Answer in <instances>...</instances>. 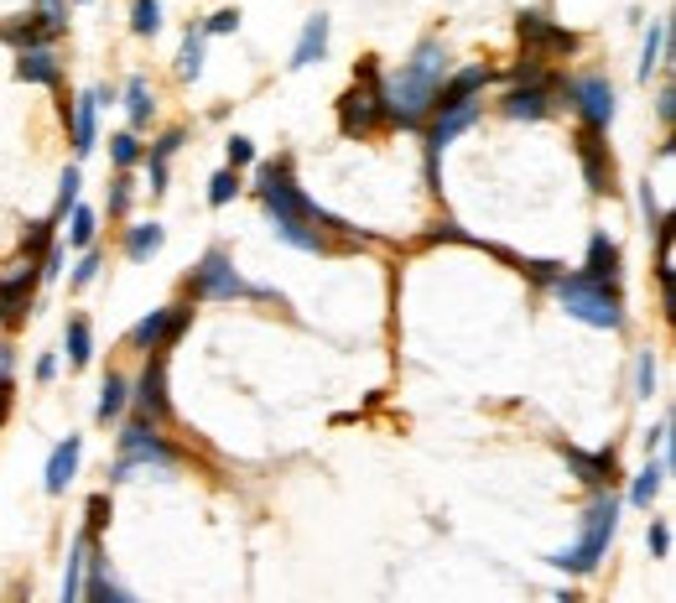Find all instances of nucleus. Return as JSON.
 <instances>
[{
    "mask_svg": "<svg viewBox=\"0 0 676 603\" xmlns=\"http://www.w3.org/2000/svg\"><path fill=\"white\" fill-rule=\"evenodd\" d=\"M256 193H260V209H266V219H271L276 239H286L292 250H307V256H323V250H333V245H328V234L318 230V224L349 234V239L359 234V230H349L344 219H333L328 209H318V204L307 198L303 187H297V177H292V162H286V157L260 167V172H256Z\"/></svg>",
    "mask_w": 676,
    "mask_h": 603,
    "instance_id": "obj_1",
    "label": "nucleus"
},
{
    "mask_svg": "<svg viewBox=\"0 0 676 603\" xmlns=\"http://www.w3.org/2000/svg\"><path fill=\"white\" fill-rule=\"evenodd\" d=\"M447 84V47L427 42L411 52V63H401L396 78H380V94H385V125H401V131H417L421 120L432 115V99Z\"/></svg>",
    "mask_w": 676,
    "mask_h": 603,
    "instance_id": "obj_2",
    "label": "nucleus"
},
{
    "mask_svg": "<svg viewBox=\"0 0 676 603\" xmlns=\"http://www.w3.org/2000/svg\"><path fill=\"white\" fill-rule=\"evenodd\" d=\"M614 536H619V494H614V484H609V489H593L578 541H573L567 552H552L546 562L562 567V573H573V578H588V573L609 557V541H614Z\"/></svg>",
    "mask_w": 676,
    "mask_h": 603,
    "instance_id": "obj_3",
    "label": "nucleus"
},
{
    "mask_svg": "<svg viewBox=\"0 0 676 603\" xmlns=\"http://www.w3.org/2000/svg\"><path fill=\"white\" fill-rule=\"evenodd\" d=\"M552 292H557L562 312L578 318V323L609 328V333L625 328V292H619V281H593L583 271H567V276L552 281Z\"/></svg>",
    "mask_w": 676,
    "mask_h": 603,
    "instance_id": "obj_4",
    "label": "nucleus"
},
{
    "mask_svg": "<svg viewBox=\"0 0 676 603\" xmlns=\"http://www.w3.org/2000/svg\"><path fill=\"white\" fill-rule=\"evenodd\" d=\"M115 447H120V458H115V468H110V484H125L136 468H177L172 442L157 438V421H146V417L125 421V427H120V438H115Z\"/></svg>",
    "mask_w": 676,
    "mask_h": 603,
    "instance_id": "obj_5",
    "label": "nucleus"
},
{
    "mask_svg": "<svg viewBox=\"0 0 676 603\" xmlns=\"http://www.w3.org/2000/svg\"><path fill=\"white\" fill-rule=\"evenodd\" d=\"M380 125H385L380 69H374V58H365L359 73H354V89L339 99V131H344V136H374Z\"/></svg>",
    "mask_w": 676,
    "mask_h": 603,
    "instance_id": "obj_6",
    "label": "nucleus"
},
{
    "mask_svg": "<svg viewBox=\"0 0 676 603\" xmlns=\"http://www.w3.org/2000/svg\"><path fill=\"white\" fill-rule=\"evenodd\" d=\"M187 292H193L198 302H234V297L271 302V297H276L271 286H250V281L234 271V260L224 256V250H209V256H204V266L187 276Z\"/></svg>",
    "mask_w": 676,
    "mask_h": 603,
    "instance_id": "obj_7",
    "label": "nucleus"
},
{
    "mask_svg": "<svg viewBox=\"0 0 676 603\" xmlns=\"http://www.w3.org/2000/svg\"><path fill=\"white\" fill-rule=\"evenodd\" d=\"M567 104L583 115V131H599V136L614 125V110H619L614 84H609L604 73H583V78H573V84H567Z\"/></svg>",
    "mask_w": 676,
    "mask_h": 603,
    "instance_id": "obj_8",
    "label": "nucleus"
},
{
    "mask_svg": "<svg viewBox=\"0 0 676 603\" xmlns=\"http://www.w3.org/2000/svg\"><path fill=\"white\" fill-rule=\"evenodd\" d=\"M187 323H193V307H157V312H146L136 328H131V348H140V354H167V348L177 344L187 333Z\"/></svg>",
    "mask_w": 676,
    "mask_h": 603,
    "instance_id": "obj_9",
    "label": "nucleus"
},
{
    "mask_svg": "<svg viewBox=\"0 0 676 603\" xmlns=\"http://www.w3.org/2000/svg\"><path fill=\"white\" fill-rule=\"evenodd\" d=\"M515 32H520V42L537 47V58H546V52H578V32H567V26H557L546 11H520L515 16Z\"/></svg>",
    "mask_w": 676,
    "mask_h": 603,
    "instance_id": "obj_10",
    "label": "nucleus"
},
{
    "mask_svg": "<svg viewBox=\"0 0 676 603\" xmlns=\"http://www.w3.org/2000/svg\"><path fill=\"white\" fill-rule=\"evenodd\" d=\"M479 120V104H458V110H447V115H432L427 125V183L438 187V162H443V146L464 136L468 125Z\"/></svg>",
    "mask_w": 676,
    "mask_h": 603,
    "instance_id": "obj_11",
    "label": "nucleus"
},
{
    "mask_svg": "<svg viewBox=\"0 0 676 603\" xmlns=\"http://www.w3.org/2000/svg\"><path fill=\"white\" fill-rule=\"evenodd\" d=\"M131 401L140 406V417L146 421L172 417V395H167V354H146V374H140V385H136Z\"/></svg>",
    "mask_w": 676,
    "mask_h": 603,
    "instance_id": "obj_12",
    "label": "nucleus"
},
{
    "mask_svg": "<svg viewBox=\"0 0 676 603\" xmlns=\"http://www.w3.org/2000/svg\"><path fill=\"white\" fill-rule=\"evenodd\" d=\"M37 281H42V276H37V260H22L11 276H0V323H22Z\"/></svg>",
    "mask_w": 676,
    "mask_h": 603,
    "instance_id": "obj_13",
    "label": "nucleus"
},
{
    "mask_svg": "<svg viewBox=\"0 0 676 603\" xmlns=\"http://www.w3.org/2000/svg\"><path fill=\"white\" fill-rule=\"evenodd\" d=\"M562 458L573 464V473H578L588 489H609L614 484V473H619V453H614V447L583 453V447H567V442H562Z\"/></svg>",
    "mask_w": 676,
    "mask_h": 603,
    "instance_id": "obj_14",
    "label": "nucleus"
},
{
    "mask_svg": "<svg viewBox=\"0 0 676 603\" xmlns=\"http://www.w3.org/2000/svg\"><path fill=\"white\" fill-rule=\"evenodd\" d=\"M578 157H583V177H588V193H614V162H609V146L599 131H583L578 136Z\"/></svg>",
    "mask_w": 676,
    "mask_h": 603,
    "instance_id": "obj_15",
    "label": "nucleus"
},
{
    "mask_svg": "<svg viewBox=\"0 0 676 603\" xmlns=\"http://www.w3.org/2000/svg\"><path fill=\"white\" fill-rule=\"evenodd\" d=\"M490 84V69L484 63H474V69L464 73H447V84L438 89V99H432V115H447V110H458V104H474V94Z\"/></svg>",
    "mask_w": 676,
    "mask_h": 603,
    "instance_id": "obj_16",
    "label": "nucleus"
},
{
    "mask_svg": "<svg viewBox=\"0 0 676 603\" xmlns=\"http://www.w3.org/2000/svg\"><path fill=\"white\" fill-rule=\"evenodd\" d=\"M552 89H557L552 78L546 84H520V89H511L500 99V110L511 120H546L552 115Z\"/></svg>",
    "mask_w": 676,
    "mask_h": 603,
    "instance_id": "obj_17",
    "label": "nucleus"
},
{
    "mask_svg": "<svg viewBox=\"0 0 676 603\" xmlns=\"http://www.w3.org/2000/svg\"><path fill=\"white\" fill-rule=\"evenodd\" d=\"M16 78L42 84V89H63V63L52 47H26V52H16Z\"/></svg>",
    "mask_w": 676,
    "mask_h": 603,
    "instance_id": "obj_18",
    "label": "nucleus"
},
{
    "mask_svg": "<svg viewBox=\"0 0 676 603\" xmlns=\"http://www.w3.org/2000/svg\"><path fill=\"white\" fill-rule=\"evenodd\" d=\"M99 104H105V94H99V89H84V94H78V104H69L73 151H78V157H89L94 140H99Z\"/></svg>",
    "mask_w": 676,
    "mask_h": 603,
    "instance_id": "obj_19",
    "label": "nucleus"
},
{
    "mask_svg": "<svg viewBox=\"0 0 676 603\" xmlns=\"http://www.w3.org/2000/svg\"><path fill=\"white\" fill-rule=\"evenodd\" d=\"M78 458H84V438H63L47 458V494H63L69 479L78 473Z\"/></svg>",
    "mask_w": 676,
    "mask_h": 603,
    "instance_id": "obj_20",
    "label": "nucleus"
},
{
    "mask_svg": "<svg viewBox=\"0 0 676 603\" xmlns=\"http://www.w3.org/2000/svg\"><path fill=\"white\" fill-rule=\"evenodd\" d=\"M583 276L593 281H619V245L609 239L604 230L588 234V260H583Z\"/></svg>",
    "mask_w": 676,
    "mask_h": 603,
    "instance_id": "obj_21",
    "label": "nucleus"
},
{
    "mask_svg": "<svg viewBox=\"0 0 676 603\" xmlns=\"http://www.w3.org/2000/svg\"><path fill=\"white\" fill-rule=\"evenodd\" d=\"M323 52H328V16H312V22L303 26L297 47H292V69H312V63H323Z\"/></svg>",
    "mask_w": 676,
    "mask_h": 603,
    "instance_id": "obj_22",
    "label": "nucleus"
},
{
    "mask_svg": "<svg viewBox=\"0 0 676 603\" xmlns=\"http://www.w3.org/2000/svg\"><path fill=\"white\" fill-rule=\"evenodd\" d=\"M125 406H131V380L110 370V374H105V385H99V406H94V417L110 427V421L125 417Z\"/></svg>",
    "mask_w": 676,
    "mask_h": 603,
    "instance_id": "obj_23",
    "label": "nucleus"
},
{
    "mask_svg": "<svg viewBox=\"0 0 676 603\" xmlns=\"http://www.w3.org/2000/svg\"><path fill=\"white\" fill-rule=\"evenodd\" d=\"M183 151V131H167L157 146H151V157H146V172H151V193H167V167L172 157Z\"/></svg>",
    "mask_w": 676,
    "mask_h": 603,
    "instance_id": "obj_24",
    "label": "nucleus"
},
{
    "mask_svg": "<svg viewBox=\"0 0 676 603\" xmlns=\"http://www.w3.org/2000/svg\"><path fill=\"white\" fill-rule=\"evenodd\" d=\"M162 245H167V230H162V224H157V219H151V224H136V230L125 234V260H136V266H146V260L157 256Z\"/></svg>",
    "mask_w": 676,
    "mask_h": 603,
    "instance_id": "obj_25",
    "label": "nucleus"
},
{
    "mask_svg": "<svg viewBox=\"0 0 676 603\" xmlns=\"http://www.w3.org/2000/svg\"><path fill=\"white\" fill-rule=\"evenodd\" d=\"M89 531H78L69 552V573H63V603H84V562H89Z\"/></svg>",
    "mask_w": 676,
    "mask_h": 603,
    "instance_id": "obj_26",
    "label": "nucleus"
},
{
    "mask_svg": "<svg viewBox=\"0 0 676 603\" xmlns=\"http://www.w3.org/2000/svg\"><path fill=\"white\" fill-rule=\"evenodd\" d=\"M666 37H672V22H651L646 32V52H640V78L651 84L655 69H666Z\"/></svg>",
    "mask_w": 676,
    "mask_h": 603,
    "instance_id": "obj_27",
    "label": "nucleus"
},
{
    "mask_svg": "<svg viewBox=\"0 0 676 603\" xmlns=\"http://www.w3.org/2000/svg\"><path fill=\"white\" fill-rule=\"evenodd\" d=\"M666 473H672V468L661 464V458L640 468V473H635V484H630V505H640V510H651V500H655V494H661V484H666Z\"/></svg>",
    "mask_w": 676,
    "mask_h": 603,
    "instance_id": "obj_28",
    "label": "nucleus"
},
{
    "mask_svg": "<svg viewBox=\"0 0 676 603\" xmlns=\"http://www.w3.org/2000/svg\"><path fill=\"white\" fill-rule=\"evenodd\" d=\"M204 47H209L204 26H193V32L183 37V52H177V73H183L187 84H198V78H204Z\"/></svg>",
    "mask_w": 676,
    "mask_h": 603,
    "instance_id": "obj_29",
    "label": "nucleus"
},
{
    "mask_svg": "<svg viewBox=\"0 0 676 603\" xmlns=\"http://www.w3.org/2000/svg\"><path fill=\"white\" fill-rule=\"evenodd\" d=\"M125 110H131V131H146V125H151L157 99H151V89H146V78H131V84H125Z\"/></svg>",
    "mask_w": 676,
    "mask_h": 603,
    "instance_id": "obj_30",
    "label": "nucleus"
},
{
    "mask_svg": "<svg viewBox=\"0 0 676 603\" xmlns=\"http://www.w3.org/2000/svg\"><path fill=\"white\" fill-rule=\"evenodd\" d=\"M89 359H94L89 318H69V370H89Z\"/></svg>",
    "mask_w": 676,
    "mask_h": 603,
    "instance_id": "obj_31",
    "label": "nucleus"
},
{
    "mask_svg": "<svg viewBox=\"0 0 676 603\" xmlns=\"http://www.w3.org/2000/svg\"><path fill=\"white\" fill-rule=\"evenodd\" d=\"M94 234H99V213L78 204L73 219H69V245H73V250H94Z\"/></svg>",
    "mask_w": 676,
    "mask_h": 603,
    "instance_id": "obj_32",
    "label": "nucleus"
},
{
    "mask_svg": "<svg viewBox=\"0 0 676 603\" xmlns=\"http://www.w3.org/2000/svg\"><path fill=\"white\" fill-rule=\"evenodd\" d=\"M52 230H58V219H37V224H26V234H22V256H26V260L47 256V250H52Z\"/></svg>",
    "mask_w": 676,
    "mask_h": 603,
    "instance_id": "obj_33",
    "label": "nucleus"
},
{
    "mask_svg": "<svg viewBox=\"0 0 676 603\" xmlns=\"http://www.w3.org/2000/svg\"><path fill=\"white\" fill-rule=\"evenodd\" d=\"M37 26L47 37H63L69 32V0H37Z\"/></svg>",
    "mask_w": 676,
    "mask_h": 603,
    "instance_id": "obj_34",
    "label": "nucleus"
},
{
    "mask_svg": "<svg viewBox=\"0 0 676 603\" xmlns=\"http://www.w3.org/2000/svg\"><path fill=\"white\" fill-rule=\"evenodd\" d=\"M131 32H136V37H157V32H162V5H157V0H136V5H131Z\"/></svg>",
    "mask_w": 676,
    "mask_h": 603,
    "instance_id": "obj_35",
    "label": "nucleus"
},
{
    "mask_svg": "<svg viewBox=\"0 0 676 603\" xmlns=\"http://www.w3.org/2000/svg\"><path fill=\"white\" fill-rule=\"evenodd\" d=\"M110 162H115L120 172H131V167L140 162V140H136V131H115V136H110Z\"/></svg>",
    "mask_w": 676,
    "mask_h": 603,
    "instance_id": "obj_36",
    "label": "nucleus"
},
{
    "mask_svg": "<svg viewBox=\"0 0 676 603\" xmlns=\"http://www.w3.org/2000/svg\"><path fill=\"white\" fill-rule=\"evenodd\" d=\"M234 193H239V172H230V167H224V172H213V177H209V204H213V209L234 204Z\"/></svg>",
    "mask_w": 676,
    "mask_h": 603,
    "instance_id": "obj_37",
    "label": "nucleus"
},
{
    "mask_svg": "<svg viewBox=\"0 0 676 603\" xmlns=\"http://www.w3.org/2000/svg\"><path fill=\"white\" fill-rule=\"evenodd\" d=\"M131 198H136V183H131V172H120L115 183H110V204H105L110 219H125V213H131Z\"/></svg>",
    "mask_w": 676,
    "mask_h": 603,
    "instance_id": "obj_38",
    "label": "nucleus"
},
{
    "mask_svg": "<svg viewBox=\"0 0 676 603\" xmlns=\"http://www.w3.org/2000/svg\"><path fill=\"white\" fill-rule=\"evenodd\" d=\"M635 395H640V401L655 395V354L651 348H640V359H635Z\"/></svg>",
    "mask_w": 676,
    "mask_h": 603,
    "instance_id": "obj_39",
    "label": "nucleus"
},
{
    "mask_svg": "<svg viewBox=\"0 0 676 603\" xmlns=\"http://www.w3.org/2000/svg\"><path fill=\"white\" fill-rule=\"evenodd\" d=\"M78 187H84V177H78V167H69V172H63V193H58V209H52V219H69V213L78 209Z\"/></svg>",
    "mask_w": 676,
    "mask_h": 603,
    "instance_id": "obj_40",
    "label": "nucleus"
},
{
    "mask_svg": "<svg viewBox=\"0 0 676 603\" xmlns=\"http://www.w3.org/2000/svg\"><path fill=\"white\" fill-rule=\"evenodd\" d=\"M256 162V140L250 136H230V172H245Z\"/></svg>",
    "mask_w": 676,
    "mask_h": 603,
    "instance_id": "obj_41",
    "label": "nucleus"
},
{
    "mask_svg": "<svg viewBox=\"0 0 676 603\" xmlns=\"http://www.w3.org/2000/svg\"><path fill=\"white\" fill-rule=\"evenodd\" d=\"M105 526H110V494H89V526H84V531L99 536Z\"/></svg>",
    "mask_w": 676,
    "mask_h": 603,
    "instance_id": "obj_42",
    "label": "nucleus"
},
{
    "mask_svg": "<svg viewBox=\"0 0 676 603\" xmlns=\"http://www.w3.org/2000/svg\"><path fill=\"white\" fill-rule=\"evenodd\" d=\"M230 32H239V11H213L204 22V37H230Z\"/></svg>",
    "mask_w": 676,
    "mask_h": 603,
    "instance_id": "obj_43",
    "label": "nucleus"
},
{
    "mask_svg": "<svg viewBox=\"0 0 676 603\" xmlns=\"http://www.w3.org/2000/svg\"><path fill=\"white\" fill-rule=\"evenodd\" d=\"M99 266H105V256H99V250H84L78 271H73V286H89V281L99 276Z\"/></svg>",
    "mask_w": 676,
    "mask_h": 603,
    "instance_id": "obj_44",
    "label": "nucleus"
},
{
    "mask_svg": "<svg viewBox=\"0 0 676 603\" xmlns=\"http://www.w3.org/2000/svg\"><path fill=\"white\" fill-rule=\"evenodd\" d=\"M651 557H672V531H666V520H651Z\"/></svg>",
    "mask_w": 676,
    "mask_h": 603,
    "instance_id": "obj_45",
    "label": "nucleus"
},
{
    "mask_svg": "<svg viewBox=\"0 0 676 603\" xmlns=\"http://www.w3.org/2000/svg\"><path fill=\"white\" fill-rule=\"evenodd\" d=\"M655 115L666 120V125L676 120V89H672V84H661V94H655Z\"/></svg>",
    "mask_w": 676,
    "mask_h": 603,
    "instance_id": "obj_46",
    "label": "nucleus"
},
{
    "mask_svg": "<svg viewBox=\"0 0 676 603\" xmlns=\"http://www.w3.org/2000/svg\"><path fill=\"white\" fill-rule=\"evenodd\" d=\"M58 271H63V245H52V250H47V256H42V271H37V276L52 281Z\"/></svg>",
    "mask_w": 676,
    "mask_h": 603,
    "instance_id": "obj_47",
    "label": "nucleus"
},
{
    "mask_svg": "<svg viewBox=\"0 0 676 603\" xmlns=\"http://www.w3.org/2000/svg\"><path fill=\"white\" fill-rule=\"evenodd\" d=\"M52 374H58V354H42L37 359V380H52Z\"/></svg>",
    "mask_w": 676,
    "mask_h": 603,
    "instance_id": "obj_48",
    "label": "nucleus"
},
{
    "mask_svg": "<svg viewBox=\"0 0 676 603\" xmlns=\"http://www.w3.org/2000/svg\"><path fill=\"white\" fill-rule=\"evenodd\" d=\"M11 417V380H0V421Z\"/></svg>",
    "mask_w": 676,
    "mask_h": 603,
    "instance_id": "obj_49",
    "label": "nucleus"
},
{
    "mask_svg": "<svg viewBox=\"0 0 676 603\" xmlns=\"http://www.w3.org/2000/svg\"><path fill=\"white\" fill-rule=\"evenodd\" d=\"M0 380H11V348L0 344Z\"/></svg>",
    "mask_w": 676,
    "mask_h": 603,
    "instance_id": "obj_50",
    "label": "nucleus"
},
{
    "mask_svg": "<svg viewBox=\"0 0 676 603\" xmlns=\"http://www.w3.org/2000/svg\"><path fill=\"white\" fill-rule=\"evenodd\" d=\"M557 603H578V593H557Z\"/></svg>",
    "mask_w": 676,
    "mask_h": 603,
    "instance_id": "obj_51",
    "label": "nucleus"
}]
</instances>
